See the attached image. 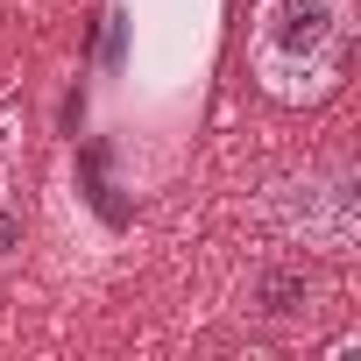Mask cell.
Wrapping results in <instances>:
<instances>
[{
	"instance_id": "obj_1",
	"label": "cell",
	"mask_w": 361,
	"mask_h": 361,
	"mask_svg": "<svg viewBox=\"0 0 361 361\" xmlns=\"http://www.w3.org/2000/svg\"><path fill=\"white\" fill-rule=\"evenodd\" d=\"M248 57L276 99H326L347 57V0H262Z\"/></svg>"
},
{
	"instance_id": "obj_2",
	"label": "cell",
	"mask_w": 361,
	"mask_h": 361,
	"mask_svg": "<svg viewBox=\"0 0 361 361\" xmlns=\"http://www.w3.org/2000/svg\"><path fill=\"white\" fill-rule=\"evenodd\" d=\"M283 227H290L305 248L347 255V248H354V227H361L354 177H347V170H333V177H305V185H283Z\"/></svg>"
},
{
	"instance_id": "obj_3",
	"label": "cell",
	"mask_w": 361,
	"mask_h": 361,
	"mask_svg": "<svg viewBox=\"0 0 361 361\" xmlns=\"http://www.w3.org/2000/svg\"><path fill=\"white\" fill-rule=\"evenodd\" d=\"M255 305H262L269 319H298V312H312V276H305V269H262Z\"/></svg>"
},
{
	"instance_id": "obj_4",
	"label": "cell",
	"mask_w": 361,
	"mask_h": 361,
	"mask_svg": "<svg viewBox=\"0 0 361 361\" xmlns=\"http://www.w3.org/2000/svg\"><path fill=\"white\" fill-rule=\"evenodd\" d=\"M15 241H22V220H15V213H0V255H8Z\"/></svg>"
},
{
	"instance_id": "obj_5",
	"label": "cell",
	"mask_w": 361,
	"mask_h": 361,
	"mask_svg": "<svg viewBox=\"0 0 361 361\" xmlns=\"http://www.w3.org/2000/svg\"><path fill=\"white\" fill-rule=\"evenodd\" d=\"M0 149H8V135H0Z\"/></svg>"
}]
</instances>
